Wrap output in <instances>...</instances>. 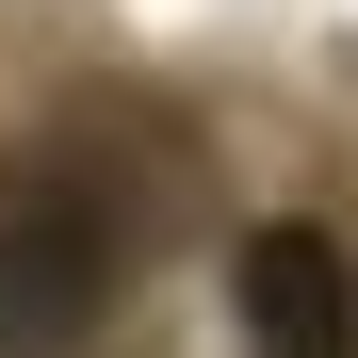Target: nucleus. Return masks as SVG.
<instances>
[{"mask_svg": "<svg viewBox=\"0 0 358 358\" xmlns=\"http://www.w3.org/2000/svg\"><path fill=\"white\" fill-rule=\"evenodd\" d=\"M131 196H114V163L82 147H17L0 163V358H82L114 326V293H131Z\"/></svg>", "mask_w": 358, "mask_h": 358, "instance_id": "f257e3e1", "label": "nucleus"}, {"mask_svg": "<svg viewBox=\"0 0 358 358\" xmlns=\"http://www.w3.org/2000/svg\"><path fill=\"white\" fill-rule=\"evenodd\" d=\"M245 342L261 358H358V277L326 228H245Z\"/></svg>", "mask_w": 358, "mask_h": 358, "instance_id": "f03ea898", "label": "nucleus"}]
</instances>
